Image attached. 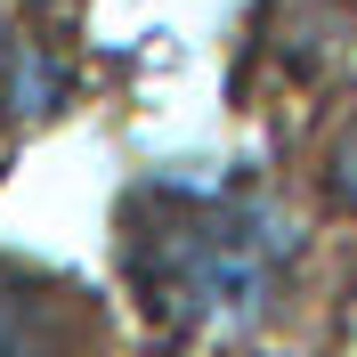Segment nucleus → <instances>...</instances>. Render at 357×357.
<instances>
[{
  "mask_svg": "<svg viewBox=\"0 0 357 357\" xmlns=\"http://www.w3.org/2000/svg\"><path fill=\"white\" fill-rule=\"evenodd\" d=\"M130 276L171 325L244 333L284 301L292 227L260 195H146L130 211Z\"/></svg>",
  "mask_w": 357,
  "mask_h": 357,
  "instance_id": "obj_1",
  "label": "nucleus"
},
{
  "mask_svg": "<svg viewBox=\"0 0 357 357\" xmlns=\"http://www.w3.org/2000/svg\"><path fill=\"white\" fill-rule=\"evenodd\" d=\"M0 357H98L89 301L0 268Z\"/></svg>",
  "mask_w": 357,
  "mask_h": 357,
  "instance_id": "obj_2",
  "label": "nucleus"
},
{
  "mask_svg": "<svg viewBox=\"0 0 357 357\" xmlns=\"http://www.w3.org/2000/svg\"><path fill=\"white\" fill-rule=\"evenodd\" d=\"M333 195L357 211V122L341 130V146H333Z\"/></svg>",
  "mask_w": 357,
  "mask_h": 357,
  "instance_id": "obj_3",
  "label": "nucleus"
},
{
  "mask_svg": "<svg viewBox=\"0 0 357 357\" xmlns=\"http://www.w3.org/2000/svg\"><path fill=\"white\" fill-rule=\"evenodd\" d=\"M0 66H8V24H0Z\"/></svg>",
  "mask_w": 357,
  "mask_h": 357,
  "instance_id": "obj_4",
  "label": "nucleus"
},
{
  "mask_svg": "<svg viewBox=\"0 0 357 357\" xmlns=\"http://www.w3.org/2000/svg\"><path fill=\"white\" fill-rule=\"evenodd\" d=\"M41 8H66V0H41Z\"/></svg>",
  "mask_w": 357,
  "mask_h": 357,
  "instance_id": "obj_5",
  "label": "nucleus"
}]
</instances>
